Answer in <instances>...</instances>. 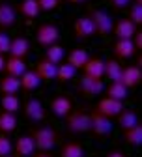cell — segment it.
<instances>
[{"instance_id":"cell-1","label":"cell","mask_w":142,"mask_h":157,"mask_svg":"<svg viewBox=\"0 0 142 157\" xmlns=\"http://www.w3.org/2000/svg\"><path fill=\"white\" fill-rule=\"evenodd\" d=\"M30 136L34 139V144L39 151H51L58 142V133L51 125H41L37 129H32Z\"/></svg>"},{"instance_id":"cell-2","label":"cell","mask_w":142,"mask_h":157,"mask_svg":"<svg viewBox=\"0 0 142 157\" xmlns=\"http://www.w3.org/2000/svg\"><path fill=\"white\" fill-rule=\"evenodd\" d=\"M66 125L71 133L75 135H83V133H90V112L86 110H71L66 116Z\"/></svg>"},{"instance_id":"cell-3","label":"cell","mask_w":142,"mask_h":157,"mask_svg":"<svg viewBox=\"0 0 142 157\" xmlns=\"http://www.w3.org/2000/svg\"><path fill=\"white\" fill-rule=\"evenodd\" d=\"M88 17L92 19V25H94V30H95L97 36H109L112 32L114 21L110 19V15L107 11H103V10H90Z\"/></svg>"},{"instance_id":"cell-4","label":"cell","mask_w":142,"mask_h":157,"mask_svg":"<svg viewBox=\"0 0 142 157\" xmlns=\"http://www.w3.org/2000/svg\"><path fill=\"white\" fill-rule=\"evenodd\" d=\"M112 120L103 114H99L97 110L90 112V133H94L95 136H107L112 133Z\"/></svg>"},{"instance_id":"cell-5","label":"cell","mask_w":142,"mask_h":157,"mask_svg":"<svg viewBox=\"0 0 142 157\" xmlns=\"http://www.w3.org/2000/svg\"><path fill=\"white\" fill-rule=\"evenodd\" d=\"M36 39H37V43L43 45V47L54 45L60 39V30L52 23H43V25H39L36 28Z\"/></svg>"},{"instance_id":"cell-6","label":"cell","mask_w":142,"mask_h":157,"mask_svg":"<svg viewBox=\"0 0 142 157\" xmlns=\"http://www.w3.org/2000/svg\"><path fill=\"white\" fill-rule=\"evenodd\" d=\"M77 90L83 94L84 97H95V95H99L101 92L105 90V84H103V78H94V77L83 75L79 78Z\"/></svg>"},{"instance_id":"cell-7","label":"cell","mask_w":142,"mask_h":157,"mask_svg":"<svg viewBox=\"0 0 142 157\" xmlns=\"http://www.w3.org/2000/svg\"><path fill=\"white\" fill-rule=\"evenodd\" d=\"M142 81V69L140 66H127V67H121V75L118 78V82H121L127 90L136 88Z\"/></svg>"},{"instance_id":"cell-8","label":"cell","mask_w":142,"mask_h":157,"mask_svg":"<svg viewBox=\"0 0 142 157\" xmlns=\"http://www.w3.org/2000/svg\"><path fill=\"white\" fill-rule=\"evenodd\" d=\"M95 110L99 112V114H103V116H107V118H116L121 110H124V101H116V99H110V97H103L99 103H97V107H95Z\"/></svg>"},{"instance_id":"cell-9","label":"cell","mask_w":142,"mask_h":157,"mask_svg":"<svg viewBox=\"0 0 142 157\" xmlns=\"http://www.w3.org/2000/svg\"><path fill=\"white\" fill-rule=\"evenodd\" d=\"M73 32H75V37H79V39H90L92 36H95L92 19H90L88 15L77 17L75 23H73Z\"/></svg>"},{"instance_id":"cell-10","label":"cell","mask_w":142,"mask_h":157,"mask_svg":"<svg viewBox=\"0 0 142 157\" xmlns=\"http://www.w3.org/2000/svg\"><path fill=\"white\" fill-rule=\"evenodd\" d=\"M13 151L17 157H32L36 151V144L30 135H21L13 144Z\"/></svg>"},{"instance_id":"cell-11","label":"cell","mask_w":142,"mask_h":157,"mask_svg":"<svg viewBox=\"0 0 142 157\" xmlns=\"http://www.w3.org/2000/svg\"><path fill=\"white\" fill-rule=\"evenodd\" d=\"M73 110V101L67 95H56L51 101V112L58 118H66Z\"/></svg>"},{"instance_id":"cell-12","label":"cell","mask_w":142,"mask_h":157,"mask_svg":"<svg viewBox=\"0 0 142 157\" xmlns=\"http://www.w3.org/2000/svg\"><path fill=\"white\" fill-rule=\"evenodd\" d=\"M25 116L30 122H43L45 120V107L39 99H28L25 103Z\"/></svg>"},{"instance_id":"cell-13","label":"cell","mask_w":142,"mask_h":157,"mask_svg":"<svg viewBox=\"0 0 142 157\" xmlns=\"http://www.w3.org/2000/svg\"><path fill=\"white\" fill-rule=\"evenodd\" d=\"M17 23V11L10 2H0V30H10Z\"/></svg>"},{"instance_id":"cell-14","label":"cell","mask_w":142,"mask_h":157,"mask_svg":"<svg viewBox=\"0 0 142 157\" xmlns=\"http://www.w3.org/2000/svg\"><path fill=\"white\" fill-rule=\"evenodd\" d=\"M56 66L58 64H52L49 62L47 58H41V60H37L36 62V73L37 77L41 78V81H54V77H56Z\"/></svg>"},{"instance_id":"cell-15","label":"cell","mask_w":142,"mask_h":157,"mask_svg":"<svg viewBox=\"0 0 142 157\" xmlns=\"http://www.w3.org/2000/svg\"><path fill=\"white\" fill-rule=\"evenodd\" d=\"M112 32L118 39H131L133 34L136 32V26L129 21V19H120V21L112 26Z\"/></svg>"},{"instance_id":"cell-16","label":"cell","mask_w":142,"mask_h":157,"mask_svg":"<svg viewBox=\"0 0 142 157\" xmlns=\"http://www.w3.org/2000/svg\"><path fill=\"white\" fill-rule=\"evenodd\" d=\"M10 56H15V58H25L28 56L30 52V43H28V39L26 37H15L11 39V43H10Z\"/></svg>"},{"instance_id":"cell-17","label":"cell","mask_w":142,"mask_h":157,"mask_svg":"<svg viewBox=\"0 0 142 157\" xmlns=\"http://www.w3.org/2000/svg\"><path fill=\"white\" fill-rule=\"evenodd\" d=\"M103 69H105V60L103 58H97V56L88 58V62L83 67L84 75L94 77V78H103Z\"/></svg>"},{"instance_id":"cell-18","label":"cell","mask_w":142,"mask_h":157,"mask_svg":"<svg viewBox=\"0 0 142 157\" xmlns=\"http://www.w3.org/2000/svg\"><path fill=\"white\" fill-rule=\"evenodd\" d=\"M4 69H6V73L8 75H11V77H21L25 71H26V64H25V60L23 58H15V56H10V58H6L4 60Z\"/></svg>"},{"instance_id":"cell-19","label":"cell","mask_w":142,"mask_h":157,"mask_svg":"<svg viewBox=\"0 0 142 157\" xmlns=\"http://www.w3.org/2000/svg\"><path fill=\"white\" fill-rule=\"evenodd\" d=\"M19 82H21V88H23L25 92H34V90L39 88V84H41V78L37 77L36 71L26 69L21 77H19Z\"/></svg>"},{"instance_id":"cell-20","label":"cell","mask_w":142,"mask_h":157,"mask_svg":"<svg viewBox=\"0 0 142 157\" xmlns=\"http://www.w3.org/2000/svg\"><path fill=\"white\" fill-rule=\"evenodd\" d=\"M114 56L116 58H121V60H125V58H131L135 54V45L131 39H118V41L114 43Z\"/></svg>"},{"instance_id":"cell-21","label":"cell","mask_w":142,"mask_h":157,"mask_svg":"<svg viewBox=\"0 0 142 157\" xmlns=\"http://www.w3.org/2000/svg\"><path fill=\"white\" fill-rule=\"evenodd\" d=\"M19 90H21V82H19L17 77H11L6 73L0 78V92H2V95H11V94H17Z\"/></svg>"},{"instance_id":"cell-22","label":"cell","mask_w":142,"mask_h":157,"mask_svg":"<svg viewBox=\"0 0 142 157\" xmlns=\"http://www.w3.org/2000/svg\"><path fill=\"white\" fill-rule=\"evenodd\" d=\"M107 97H110V99H116V101H125L127 99V95H129V90L118 82V81H112L109 86H107Z\"/></svg>"},{"instance_id":"cell-23","label":"cell","mask_w":142,"mask_h":157,"mask_svg":"<svg viewBox=\"0 0 142 157\" xmlns=\"http://www.w3.org/2000/svg\"><path fill=\"white\" fill-rule=\"evenodd\" d=\"M116 118H118V125L121 127V131H127V129H131L133 125L138 124V116H136V112H135V110H129V109H124Z\"/></svg>"},{"instance_id":"cell-24","label":"cell","mask_w":142,"mask_h":157,"mask_svg":"<svg viewBox=\"0 0 142 157\" xmlns=\"http://www.w3.org/2000/svg\"><path fill=\"white\" fill-rule=\"evenodd\" d=\"M88 58H90V56H88V52H86L84 49H73V51L67 54V64L73 66V67L79 71V69L84 67V64L88 62Z\"/></svg>"},{"instance_id":"cell-25","label":"cell","mask_w":142,"mask_h":157,"mask_svg":"<svg viewBox=\"0 0 142 157\" xmlns=\"http://www.w3.org/2000/svg\"><path fill=\"white\" fill-rule=\"evenodd\" d=\"M75 73H77V69L73 67V66H69L67 62L66 64H58L56 66V81L60 82V84H66V82H69V81H73L75 78Z\"/></svg>"},{"instance_id":"cell-26","label":"cell","mask_w":142,"mask_h":157,"mask_svg":"<svg viewBox=\"0 0 142 157\" xmlns=\"http://www.w3.org/2000/svg\"><path fill=\"white\" fill-rule=\"evenodd\" d=\"M17 129V116L11 112H0V133L2 135H10Z\"/></svg>"},{"instance_id":"cell-27","label":"cell","mask_w":142,"mask_h":157,"mask_svg":"<svg viewBox=\"0 0 142 157\" xmlns=\"http://www.w3.org/2000/svg\"><path fill=\"white\" fill-rule=\"evenodd\" d=\"M121 75V64L116 60V58H109V60H105V69H103V77L110 78L112 81H118Z\"/></svg>"},{"instance_id":"cell-28","label":"cell","mask_w":142,"mask_h":157,"mask_svg":"<svg viewBox=\"0 0 142 157\" xmlns=\"http://www.w3.org/2000/svg\"><path fill=\"white\" fill-rule=\"evenodd\" d=\"M64 56H66L64 47L58 45V43H54V45H49V47L45 49V56H43V58H47V60L52 62V64H62Z\"/></svg>"},{"instance_id":"cell-29","label":"cell","mask_w":142,"mask_h":157,"mask_svg":"<svg viewBox=\"0 0 142 157\" xmlns=\"http://www.w3.org/2000/svg\"><path fill=\"white\" fill-rule=\"evenodd\" d=\"M60 157H84V148L80 142H66L60 150Z\"/></svg>"},{"instance_id":"cell-30","label":"cell","mask_w":142,"mask_h":157,"mask_svg":"<svg viewBox=\"0 0 142 157\" xmlns=\"http://www.w3.org/2000/svg\"><path fill=\"white\" fill-rule=\"evenodd\" d=\"M0 105H2V110H4V112H11V114H17L19 109H21V101H19L17 94L2 95V99H0Z\"/></svg>"},{"instance_id":"cell-31","label":"cell","mask_w":142,"mask_h":157,"mask_svg":"<svg viewBox=\"0 0 142 157\" xmlns=\"http://www.w3.org/2000/svg\"><path fill=\"white\" fill-rule=\"evenodd\" d=\"M124 139H125V142L129 146H140L142 144V125L136 124L131 129L124 131Z\"/></svg>"},{"instance_id":"cell-32","label":"cell","mask_w":142,"mask_h":157,"mask_svg":"<svg viewBox=\"0 0 142 157\" xmlns=\"http://www.w3.org/2000/svg\"><path fill=\"white\" fill-rule=\"evenodd\" d=\"M19 10H21V13L25 17H28V19H36L39 15V6H37L36 0H23Z\"/></svg>"},{"instance_id":"cell-33","label":"cell","mask_w":142,"mask_h":157,"mask_svg":"<svg viewBox=\"0 0 142 157\" xmlns=\"http://www.w3.org/2000/svg\"><path fill=\"white\" fill-rule=\"evenodd\" d=\"M127 19L135 26H140L142 25V4L131 2V6H129V17Z\"/></svg>"},{"instance_id":"cell-34","label":"cell","mask_w":142,"mask_h":157,"mask_svg":"<svg viewBox=\"0 0 142 157\" xmlns=\"http://www.w3.org/2000/svg\"><path fill=\"white\" fill-rule=\"evenodd\" d=\"M13 151V142L8 139V135L0 133V157H6Z\"/></svg>"},{"instance_id":"cell-35","label":"cell","mask_w":142,"mask_h":157,"mask_svg":"<svg viewBox=\"0 0 142 157\" xmlns=\"http://www.w3.org/2000/svg\"><path fill=\"white\" fill-rule=\"evenodd\" d=\"M37 6H39V11H52L60 6V0H36Z\"/></svg>"},{"instance_id":"cell-36","label":"cell","mask_w":142,"mask_h":157,"mask_svg":"<svg viewBox=\"0 0 142 157\" xmlns=\"http://www.w3.org/2000/svg\"><path fill=\"white\" fill-rule=\"evenodd\" d=\"M10 43H11V39H10V36L8 34H2L0 32V54H6L8 51H10Z\"/></svg>"},{"instance_id":"cell-37","label":"cell","mask_w":142,"mask_h":157,"mask_svg":"<svg viewBox=\"0 0 142 157\" xmlns=\"http://www.w3.org/2000/svg\"><path fill=\"white\" fill-rule=\"evenodd\" d=\"M131 2H133V0H110V4H112V8H114L116 11L125 10L127 6H131Z\"/></svg>"},{"instance_id":"cell-38","label":"cell","mask_w":142,"mask_h":157,"mask_svg":"<svg viewBox=\"0 0 142 157\" xmlns=\"http://www.w3.org/2000/svg\"><path fill=\"white\" fill-rule=\"evenodd\" d=\"M131 41H133V45H135V49L138 51V49H142V32H135L133 34V37H131Z\"/></svg>"},{"instance_id":"cell-39","label":"cell","mask_w":142,"mask_h":157,"mask_svg":"<svg viewBox=\"0 0 142 157\" xmlns=\"http://www.w3.org/2000/svg\"><path fill=\"white\" fill-rule=\"evenodd\" d=\"M107 157H125V155L121 153V151H118V150H112V151H110V153H109Z\"/></svg>"},{"instance_id":"cell-40","label":"cell","mask_w":142,"mask_h":157,"mask_svg":"<svg viewBox=\"0 0 142 157\" xmlns=\"http://www.w3.org/2000/svg\"><path fill=\"white\" fill-rule=\"evenodd\" d=\"M4 60H6V58L0 54V71H4Z\"/></svg>"},{"instance_id":"cell-41","label":"cell","mask_w":142,"mask_h":157,"mask_svg":"<svg viewBox=\"0 0 142 157\" xmlns=\"http://www.w3.org/2000/svg\"><path fill=\"white\" fill-rule=\"evenodd\" d=\"M36 157H52V155H51V153H47V151H41V153H37Z\"/></svg>"},{"instance_id":"cell-42","label":"cell","mask_w":142,"mask_h":157,"mask_svg":"<svg viewBox=\"0 0 142 157\" xmlns=\"http://www.w3.org/2000/svg\"><path fill=\"white\" fill-rule=\"evenodd\" d=\"M67 2H69V4H83L84 0H67Z\"/></svg>"},{"instance_id":"cell-43","label":"cell","mask_w":142,"mask_h":157,"mask_svg":"<svg viewBox=\"0 0 142 157\" xmlns=\"http://www.w3.org/2000/svg\"><path fill=\"white\" fill-rule=\"evenodd\" d=\"M6 157H17V155H13V153H10V155H6Z\"/></svg>"},{"instance_id":"cell-44","label":"cell","mask_w":142,"mask_h":157,"mask_svg":"<svg viewBox=\"0 0 142 157\" xmlns=\"http://www.w3.org/2000/svg\"><path fill=\"white\" fill-rule=\"evenodd\" d=\"M135 2H136V4H142V0H135Z\"/></svg>"}]
</instances>
